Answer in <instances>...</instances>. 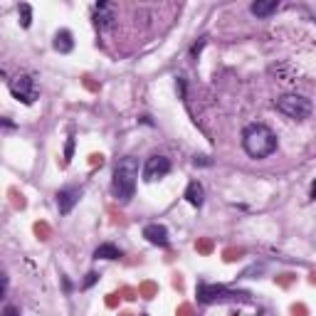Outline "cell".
I'll use <instances>...</instances> for the list:
<instances>
[{"label":"cell","mask_w":316,"mask_h":316,"mask_svg":"<svg viewBox=\"0 0 316 316\" xmlns=\"http://www.w3.org/2000/svg\"><path fill=\"white\" fill-rule=\"evenodd\" d=\"M242 146L250 158H267L277 151V136L264 124H250L242 131Z\"/></svg>","instance_id":"6da1fadb"},{"label":"cell","mask_w":316,"mask_h":316,"mask_svg":"<svg viewBox=\"0 0 316 316\" xmlns=\"http://www.w3.org/2000/svg\"><path fill=\"white\" fill-rule=\"evenodd\" d=\"M136 178H138V161L136 158H124L119 161V166L114 168V181H111V190L116 195L119 203H131L133 193H136Z\"/></svg>","instance_id":"7a4b0ae2"},{"label":"cell","mask_w":316,"mask_h":316,"mask_svg":"<svg viewBox=\"0 0 316 316\" xmlns=\"http://www.w3.org/2000/svg\"><path fill=\"white\" fill-rule=\"evenodd\" d=\"M277 111H282L286 119H294V121H304L311 116V101L301 94H284L274 101Z\"/></svg>","instance_id":"3957f363"},{"label":"cell","mask_w":316,"mask_h":316,"mask_svg":"<svg viewBox=\"0 0 316 316\" xmlns=\"http://www.w3.org/2000/svg\"><path fill=\"white\" fill-rule=\"evenodd\" d=\"M250 301L247 294L242 291H232L227 286L220 284H198V301L200 304H225V301Z\"/></svg>","instance_id":"277c9868"},{"label":"cell","mask_w":316,"mask_h":316,"mask_svg":"<svg viewBox=\"0 0 316 316\" xmlns=\"http://www.w3.org/2000/svg\"><path fill=\"white\" fill-rule=\"evenodd\" d=\"M8 87H10L13 96H15L18 101H23V104H32L35 96H37L35 79H32L30 74H15V77L8 82Z\"/></svg>","instance_id":"5b68a950"},{"label":"cell","mask_w":316,"mask_h":316,"mask_svg":"<svg viewBox=\"0 0 316 316\" xmlns=\"http://www.w3.org/2000/svg\"><path fill=\"white\" fill-rule=\"evenodd\" d=\"M168 173H171V161L166 156H151L146 161V166H143V181L146 183H153V181L163 178Z\"/></svg>","instance_id":"8992f818"},{"label":"cell","mask_w":316,"mask_h":316,"mask_svg":"<svg viewBox=\"0 0 316 316\" xmlns=\"http://www.w3.org/2000/svg\"><path fill=\"white\" fill-rule=\"evenodd\" d=\"M79 190L77 188H62L60 193H57V208H60V213L62 215H69L72 213V208L79 203Z\"/></svg>","instance_id":"52a82bcc"},{"label":"cell","mask_w":316,"mask_h":316,"mask_svg":"<svg viewBox=\"0 0 316 316\" xmlns=\"http://www.w3.org/2000/svg\"><path fill=\"white\" fill-rule=\"evenodd\" d=\"M143 237L151 242V245H158V247H166L168 245V230L163 225H146L143 227Z\"/></svg>","instance_id":"ba28073f"},{"label":"cell","mask_w":316,"mask_h":316,"mask_svg":"<svg viewBox=\"0 0 316 316\" xmlns=\"http://www.w3.org/2000/svg\"><path fill=\"white\" fill-rule=\"evenodd\" d=\"M94 23H96V28H109L111 23H114V8L109 5V3H99V5H94Z\"/></svg>","instance_id":"9c48e42d"},{"label":"cell","mask_w":316,"mask_h":316,"mask_svg":"<svg viewBox=\"0 0 316 316\" xmlns=\"http://www.w3.org/2000/svg\"><path fill=\"white\" fill-rule=\"evenodd\" d=\"M277 8H279L277 0H257V3L250 5L252 15H257V18H269L272 13H277Z\"/></svg>","instance_id":"30bf717a"},{"label":"cell","mask_w":316,"mask_h":316,"mask_svg":"<svg viewBox=\"0 0 316 316\" xmlns=\"http://www.w3.org/2000/svg\"><path fill=\"white\" fill-rule=\"evenodd\" d=\"M55 50L57 52H62V55H69L72 50H74V40H72V32L69 30H60L57 35H55Z\"/></svg>","instance_id":"8fae6325"},{"label":"cell","mask_w":316,"mask_h":316,"mask_svg":"<svg viewBox=\"0 0 316 316\" xmlns=\"http://www.w3.org/2000/svg\"><path fill=\"white\" fill-rule=\"evenodd\" d=\"M186 200H188L190 205H195V208H200V205L205 203V190H203V186H200L198 181H193V183L188 186V190H186Z\"/></svg>","instance_id":"7c38bea8"},{"label":"cell","mask_w":316,"mask_h":316,"mask_svg":"<svg viewBox=\"0 0 316 316\" xmlns=\"http://www.w3.org/2000/svg\"><path fill=\"white\" fill-rule=\"evenodd\" d=\"M94 257H96V259H119V257H121V250H119L116 245L106 242V245H99V247L94 250Z\"/></svg>","instance_id":"4fadbf2b"},{"label":"cell","mask_w":316,"mask_h":316,"mask_svg":"<svg viewBox=\"0 0 316 316\" xmlns=\"http://www.w3.org/2000/svg\"><path fill=\"white\" fill-rule=\"evenodd\" d=\"M18 18H20V25H23V28H30V25H32V8H30V3H20Z\"/></svg>","instance_id":"5bb4252c"},{"label":"cell","mask_w":316,"mask_h":316,"mask_svg":"<svg viewBox=\"0 0 316 316\" xmlns=\"http://www.w3.org/2000/svg\"><path fill=\"white\" fill-rule=\"evenodd\" d=\"M72 156H74V138L69 136V138H67V146H64V166L72 161Z\"/></svg>","instance_id":"9a60e30c"},{"label":"cell","mask_w":316,"mask_h":316,"mask_svg":"<svg viewBox=\"0 0 316 316\" xmlns=\"http://www.w3.org/2000/svg\"><path fill=\"white\" fill-rule=\"evenodd\" d=\"M96 279H99V274H96V272H89V274H87V279H84V284H82V286H84V289H89V286H92V284H94V282H96Z\"/></svg>","instance_id":"2e32d148"},{"label":"cell","mask_w":316,"mask_h":316,"mask_svg":"<svg viewBox=\"0 0 316 316\" xmlns=\"http://www.w3.org/2000/svg\"><path fill=\"white\" fill-rule=\"evenodd\" d=\"M3 316H20V311H18L13 304H8V306L3 309Z\"/></svg>","instance_id":"e0dca14e"},{"label":"cell","mask_w":316,"mask_h":316,"mask_svg":"<svg viewBox=\"0 0 316 316\" xmlns=\"http://www.w3.org/2000/svg\"><path fill=\"white\" fill-rule=\"evenodd\" d=\"M193 163H195V166H210V158H208V156H195Z\"/></svg>","instance_id":"ac0fdd59"},{"label":"cell","mask_w":316,"mask_h":316,"mask_svg":"<svg viewBox=\"0 0 316 316\" xmlns=\"http://www.w3.org/2000/svg\"><path fill=\"white\" fill-rule=\"evenodd\" d=\"M203 45H205V40H200V42H198V45H195V47H193V57H195V55H198V52H200V50H203Z\"/></svg>","instance_id":"d6986e66"},{"label":"cell","mask_w":316,"mask_h":316,"mask_svg":"<svg viewBox=\"0 0 316 316\" xmlns=\"http://www.w3.org/2000/svg\"><path fill=\"white\" fill-rule=\"evenodd\" d=\"M311 198H314V200H316V181H314V183H311Z\"/></svg>","instance_id":"ffe728a7"}]
</instances>
